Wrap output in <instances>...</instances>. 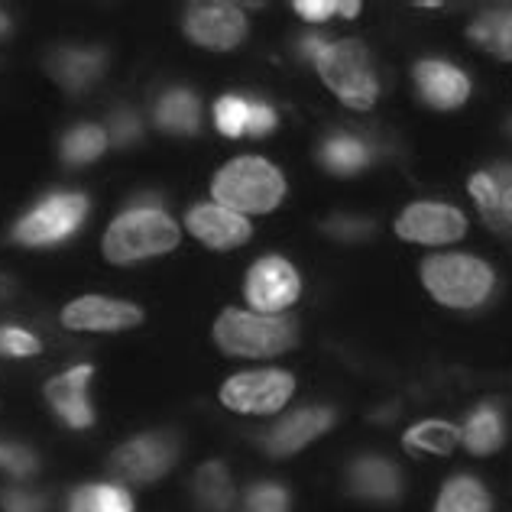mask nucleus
Returning a JSON list of instances; mask_svg holds the SVG:
<instances>
[{
    "label": "nucleus",
    "instance_id": "f257e3e1",
    "mask_svg": "<svg viewBox=\"0 0 512 512\" xmlns=\"http://www.w3.org/2000/svg\"><path fill=\"white\" fill-rule=\"evenodd\" d=\"M308 56H312L315 69L341 104L354 107V111H367L376 104L380 82L373 75L370 52L360 39H338V43H325V39H308Z\"/></svg>",
    "mask_w": 512,
    "mask_h": 512
},
{
    "label": "nucleus",
    "instance_id": "f03ea898",
    "mask_svg": "<svg viewBox=\"0 0 512 512\" xmlns=\"http://www.w3.org/2000/svg\"><path fill=\"white\" fill-rule=\"evenodd\" d=\"M182 227L159 208H130L117 214L104 234V260L130 266L153 256H166L179 247Z\"/></svg>",
    "mask_w": 512,
    "mask_h": 512
},
{
    "label": "nucleus",
    "instance_id": "7ed1b4c3",
    "mask_svg": "<svg viewBox=\"0 0 512 512\" xmlns=\"http://www.w3.org/2000/svg\"><path fill=\"white\" fill-rule=\"evenodd\" d=\"M214 205L231 208L237 214H266L282 205L286 198V179L282 172L260 156L231 159L211 182Z\"/></svg>",
    "mask_w": 512,
    "mask_h": 512
},
{
    "label": "nucleus",
    "instance_id": "20e7f679",
    "mask_svg": "<svg viewBox=\"0 0 512 512\" xmlns=\"http://www.w3.org/2000/svg\"><path fill=\"white\" fill-rule=\"evenodd\" d=\"M214 344L227 357L240 360H266L279 357L282 350L295 344V325L282 315H260V312H240L227 308L214 321Z\"/></svg>",
    "mask_w": 512,
    "mask_h": 512
},
{
    "label": "nucleus",
    "instance_id": "39448f33",
    "mask_svg": "<svg viewBox=\"0 0 512 512\" xmlns=\"http://www.w3.org/2000/svg\"><path fill=\"white\" fill-rule=\"evenodd\" d=\"M422 282L431 299L448 308H477L493 292V269L464 253H441L428 256L422 263Z\"/></svg>",
    "mask_w": 512,
    "mask_h": 512
},
{
    "label": "nucleus",
    "instance_id": "423d86ee",
    "mask_svg": "<svg viewBox=\"0 0 512 512\" xmlns=\"http://www.w3.org/2000/svg\"><path fill=\"white\" fill-rule=\"evenodd\" d=\"M295 393V376L286 370H247L234 373L221 386V406L237 415H276Z\"/></svg>",
    "mask_w": 512,
    "mask_h": 512
},
{
    "label": "nucleus",
    "instance_id": "0eeeda50",
    "mask_svg": "<svg viewBox=\"0 0 512 512\" xmlns=\"http://www.w3.org/2000/svg\"><path fill=\"white\" fill-rule=\"evenodd\" d=\"M88 214V198L85 195H52L46 201L23 214V221L17 224L13 237L20 240L23 247H52L62 244L65 237H72L78 227H82Z\"/></svg>",
    "mask_w": 512,
    "mask_h": 512
},
{
    "label": "nucleus",
    "instance_id": "6e6552de",
    "mask_svg": "<svg viewBox=\"0 0 512 512\" xmlns=\"http://www.w3.org/2000/svg\"><path fill=\"white\" fill-rule=\"evenodd\" d=\"M247 305L260 315H282L302 295V279L282 256H263L247 269Z\"/></svg>",
    "mask_w": 512,
    "mask_h": 512
},
{
    "label": "nucleus",
    "instance_id": "1a4fd4ad",
    "mask_svg": "<svg viewBox=\"0 0 512 512\" xmlns=\"http://www.w3.org/2000/svg\"><path fill=\"white\" fill-rule=\"evenodd\" d=\"M175 464V444L166 435H140L124 441L111 454L107 470L117 483H153Z\"/></svg>",
    "mask_w": 512,
    "mask_h": 512
},
{
    "label": "nucleus",
    "instance_id": "9d476101",
    "mask_svg": "<svg viewBox=\"0 0 512 512\" xmlns=\"http://www.w3.org/2000/svg\"><path fill=\"white\" fill-rule=\"evenodd\" d=\"M185 36L208 52H231L244 43L247 17L234 4H192L182 20Z\"/></svg>",
    "mask_w": 512,
    "mask_h": 512
},
{
    "label": "nucleus",
    "instance_id": "9b49d317",
    "mask_svg": "<svg viewBox=\"0 0 512 512\" xmlns=\"http://www.w3.org/2000/svg\"><path fill=\"white\" fill-rule=\"evenodd\" d=\"M396 234L409 244L441 247L454 244L467 234V218L454 205H438V201H419L399 214Z\"/></svg>",
    "mask_w": 512,
    "mask_h": 512
},
{
    "label": "nucleus",
    "instance_id": "f8f14e48",
    "mask_svg": "<svg viewBox=\"0 0 512 512\" xmlns=\"http://www.w3.org/2000/svg\"><path fill=\"white\" fill-rule=\"evenodd\" d=\"M143 321V312L133 302L107 299V295H82L62 308V325L85 334H117L130 331Z\"/></svg>",
    "mask_w": 512,
    "mask_h": 512
},
{
    "label": "nucleus",
    "instance_id": "ddd939ff",
    "mask_svg": "<svg viewBox=\"0 0 512 512\" xmlns=\"http://www.w3.org/2000/svg\"><path fill=\"white\" fill-rule=\"evenodd\" d=\"M185 231L208 250H237L244 247L253 227L244 214L221 205H198L185 214Z\"/></svg>",
    "mask_w": 512,
    "mask_h": 512
},
{
    "label": "nucleus",
    "instance_id": "4468645a",
    "mask_svg": "<svg viewBox=\"0 0 512 512\" xmlns=\"http://www.w3.org/2000/svg\"><path fill=\"white\" fill-rule=\"evenodd\" d=\"M334 425V412L331 409H295L289 415H282V419L266 431L263 435V448L273 454V457H286V454H295L308 448L312 441H318L325 431Z\"/></svg>",
    "mask_w": 512,
    "mask_h": 512
},
{
    "label": "nucleus",
    "instance_id": "2eb2a0df",
    "mask_svg": "<svg viewBox=\"0 0 512 512\" xmlns=\"http://www.w3.org/2000/svg\"><path fill=\"white\" fill-rule=\"evenodd\" d=\"M91 376H94V370L88 367V363H82V367L65 370L46 383L49 406L56 409V415L69 428H88L94 422V412H91V402H88Z\"/></svg>",
    "mask_w": 512,
    "mask_h": 512
},
{
    "label": "nucleus",
    "instance_id": "dca6fc26",
    "mask_svg": "<svg viewBox=\"0 0 512 512\" xmlns=\"http://www.w3.org/2000/svg\"><path fill=\"white\" fill-rule=\"evenodd\" d=\"M415 88H419L422 98L438 107V111H451V107H461L470 94V82L461 69H454L448 62L428 59L415 65Z\"/></svg>",
    "mask_w": 512,
    "mask_h": 512
},
{
    "label": "nucleus",
    "instance_id": "f3484780",
    "mask_svg": "<svg viewBox=\"0 0 512 512\" xmlns=\"http://www.w3.org/2000/svg\"><path fill=\"white\" fill-rule=\"evenodd\" d=\"M49 72L69 91H85L104 75V59H101V52H91V49H59L56 56L49 59Z\"/></svg>",
    "mask_w": 512,
    "mask_h": 512
},
{
    "label": "nucleus",
    "instance_id": "a211bd4d",
    "mask_svg": "<svg viewBox=\"0 0 512 512\" xmlns=\"http://www.w3.org/2000/svg\"><path fill=\"white\" fill-rule=\"evenodd\" d=\"M350 487L363 500H393L399 496V470L383 461V457H363L354 467H350Z\"/></svg>",
    "mask_w": 512,
    "mask_h": 512
},
{
    "label": "nucleus",
    "instance_id": "6ab92c4d",
    "mask_svg": "<svg viewBox=\"0 0 512 512\" xmlns=\"http://www.w3.org/2000/svg\"><path fill=\"white\" fill-rule=\"evenodd\" d=\"M195 500L205 512H227L234 503V480L221 461H208L195 474Z\"/></svg>",
    "mask_w": 512,
    "mask_h": 512
},
{
    "label": "nucleus",
    "instance_id": "aec40b11",
    "mask_svg": "<svg viewBox=\"0 0 512 512\" xmlns=\"http://www.w3.org/2000/svg\"><path fill=\"white\" fill-rule=\"evenodd\" d=\"M69 512H133V496L124 483H85L72 493Z\"/></svg>",
    "mask_w": 512,
    "mask_h": 512
},
{
    "label": "nucleus",
    "instance_id": "412c9836",
    "mask_svg": "<svg viewBox=\"0 0 512 512\" xmlns=\"http://www.w3.org/2000/svg\"><path fill=\"white\" fill-rule=\"evenodd\" d=\"M156 124L166 133H195L201 124V104L192 91H169L156 104Z\"/></svg>",
    "mask_w": 512,
    "mask_h": 512
},
{
    "label": "nucleus",
    "instance_id": "4be33fe9",
    "mask_svg": "<svg viewBox=\"0 0 512 512\" xmlns=\"http://www.w3.org/2000/svg\"><path fill=\"white\" fill-rule=\"evenodd\" d=\"M470 39L493 52L496 59L512 62V10H493L470 26Z\"/></svg>",
    "mask_w": 512,
    "mask_h": 512
},
{
    "label": "nucleus",
    "instance_id": "5701e85b",
    "mask_svg": "<svg viewBox=\"0 0 512 512\" xmlns=\"http://www.w3.org/2000/svg\"><path fill=\"white\" fill-rule=\"evenodd\" d=\"M503 438H506L503 419H500V412L490 409V406H483V409H477L474 415H470L464 431H461V441L467 444L470 454H493V451H500Z\"/></svg>",
    "mask_w": 512,
    "mask_h": 512
},
{
    "label": "nucleus",
    "instance_id": "b1692460",
    "mask_svg": "<svg viewBox=\"0 0 512 512\" xmlns=\"http://www.w3.org/2000/svg\"><path fill=\"white\" fill-rule=\"evenodd\" d=\"M435 512H490V493L474 477H454L444 483Z\"/></svg>",
    "mask_w": 512,
    "mask_h": 512
},
{
    "label": "nucleus",
    "instance_id": "393cba45",
    "mask_svg": "<svg viewBox=\"0 0 512 512\" xmlns=\"http://www.w3.org/2000/svg\"><path fill=\"white\" fill-rule=\"evenodd\" d=\"M457 441H461V428H454L451 422H422L406 431V438H402V444H406V451H422V454H451L457 448Z\"/></svg>",
    "mask_w": 512,
    "mask_h": 512
},
{
    "label": "nucleus",
    "instance_id": "a878e982",
    "mask_svg": "<svg viewBox=\"0 0 512 512\" xmlns=\"http://www.w3.org/2000/svg\"><path fill=\"white\" fill-rule=\"evenodd\" d=\"M321 163H325L334 175H354L370 163V150L363 146V140L350 137V133H338L325 143L321 150Z\"/></svg>",
    "mask_w": 512,
    "mask_h": 512
},
{
    "label": "nucleus",
    "instance_id": "bb28decb",
    "mask_svg": "<svg viewBox=\"0 0 512 512\" xmlns=\"http://www.w3.org/2000/svg\"><path fill=\"white\" fill-rule=\"evenodd\" d=\"M107 150V130L98 127V124H82L65 133L62 140V159L69 166H85V163H94L101 153Z\"/></svg>",
    "mask_w": 512,
    "mask_h": 512
},
{
    "label": "nucleus",
    "instance_id": "cd10ccee",
    "mask_svg": "<svg viewBox=\"0 0 512 512\" xmlns=\"http://www.w3.org/2000/svg\"><path fill=\"white\" fill-rule=\"evenodd\" d=\"M467 192L470 198L477 201V208L483 211V218H487L496 231H503L506 221H503V211H500V192L503 185L493 179V172H477L474 179L467 182Z\"/></svg>",
    "mask_w": 512,
    "mask_h": 512
},
{
    "label": "nucleus",
    "instance_id": "c85d7f7f",
    "mask_svg": "<svg viewBox=\"0 0 512 512\" xmlns=\"http://www.w3.org/2000/svg\"><path fill=\"white\" fill-rule=\"evenodd\" d=\"M250 101L237 98V94H224V98L214 101V124L224 133V137H244L250 127Z\"/></svg>",
    "mask_w": 512,
    "mask_h": 512
},
{
    "label": "nucleus",
    "instance_id": "c756f323",
    "mask_svg": "<svg viewBox=\"0 0 512 512\" xmlns=\"http://www.w3.org/2000/svg\"><path fill=\"white\" fill-rule=\"evenodd\" d=\"M244 512H289V493L279 483H256L244 496Z\"/></svg>",
    "mask_w": 512,
    "mask_h": 512
},
{
    "label": "nucleus",
    "instance_id": "7c9ffc66",
    "mask_svg": "<svg viewBox=\"0 0 512 512\" xmlns=\"http://www.w3.org/2000/svg\"><path fill=\"white\" fill-rule=\"evenodd\" d=\"M295 13L308 23H325L331 17H357L360 4H334V0H299Z\"/></svg>",
    "mask_w": 512,
    "mask_h": 512
},
{
    "label": "nucleus",
    "instance_id": "2f4dec72",
    "mask_svg": "<svg viewBox=\"0 0 512 512\" xmlns=\"http://www.w3.org/2000/svg\"><path fill=\"white\" fill-rule=\"evenodd\" d=\"M43 344H39L30 331L23 328H0V354L4 357H36Z\"/></svg>",
    "mask_w": 512,
    "mask_h": 512
},
{
    "label": "nucleus",
    "instance_id": "473e14b6",
    "mask_svg": "<svg viewBox=\"0 0 512 512\" xmlns=\"http://www.w3.org/2000/svg\"><path fill=\"white\" fill-rule=\"evenodd\" d=\"M0 503H4V512H43L46 509V500L33 490H7L4 496H0Z\"/></svg>",
    "mask_w": 512,
    "mask_h": 512
},
{
    "label": "nucleus",
    "instance_id": "72a5a7b5",
    "mask_svg": "<svg viewBox=\"0 0 512 512\" xmlns=\"http://www.w3.org/2000/svg\"><path fill=\"white\" fill-rule=\"evenodd\" d=\"M276 127V111L269 104H253L250 107V127L247 133L250 137H266L269 130Z\"/></svg>",
    "mask_w": 512,
    "mask_h": 512
},
{
    "label": "nucleus",
    "instance_id": "f704fd0d",
    "mask_svg": "<svg viewBox=\"0 0 512 512\" xmlns=\"http://www.w3.org/2000/svg\"><path fill=\"white\" fill-rule=\"evenodd\" d=\"M4 30H7V17L0 13V33H4Z\"/></svg>",
    "mask_w": 512,
    "mask_h": 512
},
{
    "label": "nucleus",
    "instance_id": "c9c22d12",
    "mask_svg": "<svg viewBox=\"0 0 512 512\" xmlns=\"http://www.w3.org/2000/svg\"><path fill=\"white\" fill-rule=\"evenodd\" d=\"M0 467H4V444H0Z\"/></svg>",
    "mask_w": 512,
    "mask_h": 512
}]
</instances>
